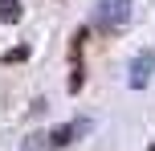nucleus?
<instances>
[{"mask_svg": "<svg viewBox=\"0 0 155 151\" xmlns=\"http://www.w3.org/2000/svg\"><path fill=\"white\" fill-rule=\"evenodd\" d=\"M139 8H143V0H98V8H94V29L106 33V37H118L123 29L135 25Z\"/></svg>", "mask_w": 155, "mask_h": 151, "instance_id": "f257e3e1", "label": "nucleus"}, {"mask_svg": "<svg viewBox=\"0 0 155 151\" xmlns=\"http://www.w3.org/2000/svg\"><path fill=\"white\" fill-rule=\"evenodd\" d=\"M151 74H155V53H151V49L135 53L131 70H127V82H131V90H143V86L151 82Z\"/></svg>", "mask_w": 155, "mask_h": 151, "instance_id": "f03ea898", "label": "nucleus"}, {"mask_svg": "<svg viewBox=\"0 0 155 151\" xmlns=\"http://www.w3.org/2000/svg\"><path fill=\"white\" fill-rule=\"evenodd\" d=\"M86 37H90V29H78V33H74V45H70V57H74L70 94H78V90H82V82H86V65H82V45H86Z\"/></svg>", "mask_w": 155, "mask_h": 151, "instance_id": "7ed1b4c3", "label": "nucleus"}, {"mask_svg": "<svg viewBox=\"0 0 155 151\" xmlns=\"http://www.w3.org/2000/svg\"><path fill=\"white\" fill-rule=\"evenodd\" d=\"M86 131H90V123H86V119H78V123H65V127H57L53 135H49V143H53V147H65V143H74L78 135H86Z\"/></svg>", "mask_w": 155, "mask_h": 151, "instance_id": "20e7f679", "label": "nucleus"}, {"mask_svg": "<svg viewBox=\"0 0 155 151\" xmlns=\"http://www.w3.org/2000/svg\"><path fill=\"white\" fill-rule=\"evenodd\" d=\"M21 16H25V4H21V0H0V21H4V25H16Z\"/></svg>", "mask_w": 155, "mask_h": 151, "instance_id": "39448f33", "label": "nucleus"}, {"mask_svg": "<svg viewBox=\"0 0 155 151\" xmlns=\"http://www.w3.org/2000/svg\"><path fill=\"white\" fill-rule=\"evenodd\" d=\"M25 57H29V45H16V49H8L0 61H4V65H16V61H25Z\"/></svg>", "mask_w": 155, "mask_h": 151, "instance_id": "423d86ee", "label": "nucleus"}, {"mask_svg": "<svg viewBox=\"0 0 155 151\" xmlns=\"http://www.w3.org/2000/svg\"><path fill=\"white\" fill-rule=\"evenodd\" d=\"M151 151H155V147H151Z\"/></svg>", "mask_w": 155, "mask_h": 151, "instance_id": "0eeeda50", "label": "nucleus"}]
</instances>
